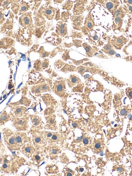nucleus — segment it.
<instances>
[{
  "instance_id": "ddd939ff",
  "label": "nucleus",
  "mask_w": 132,
  "mask_h": 176,
  "mask_svg": "<svg viewBox=\"0 0 132 176\" xmlns=\"http://www.w3.org/2000/svg\"><path fill=\"white\" fill-rule=\"evenodd\" d=\"M128 42V40L123 36L119 37L113 36L111 40V43L115 49L120 50L122 47Z\"/></svg>"
},
{
  "instance_id": "dca6fc26",
  "label": "nucleus",
  "mask_w": 132,
  "mask_h": 176,
  "mask_svg": "<svg viewBox=\"0 0 132 176\" xmlns=\"http://www.w3.org/2000/svg\"><path fill=\"white\" fill-rule=\"evenodd\" d=\"M74 6L73 12L75 16H79L84 12V7L87 3V1H76Z\"/></svg>"
},
{
  "instance_id": "39448f33",
  "label": "nucleus",
  "mask_w": 132,
  "mask_h": 176,
  "mask_svg": "<svg viewBox=\"0 0 132 176\" xmlns=\"http://www.w3.org/2000/svg\"><path fill=\"white\" fill-rule=\"evenodd\" d=\"M9 107H10V113L12 117L22 118L28 115L27 108L25 107L11 104H10Z\"/></svg>"
},
{
  "instance_id": "ea45409f",
  "label": "nucleus",
  "mask_w": 132,
  "mask_h": 176,
  "mask_svg": "<svg viewBox=\"0 0 132 176\" xmlns=\"http://www.w3.org/2000/svg\"><path fill=\"white\" fill-rule=\"evenodd\" d=\"M67 29V25L63 21L59 22L57 25V30H63Z\"/></svg>"
},
{
  "instance_id": "473e14b6",
  "label": "nucleus",
  "mask_w": 132,
  "mask_h": 176,
  "mask_svg": "<svg viewBox=\"0 0 132 176\" xmlns=\"http://www.w3.org/2000/svg\"><path fill=\"white\" fill-rule=\"evenodd\" d=\"M74 3L71 1H67L63 5L62 8L63 10H66L67 11L70 10L73 8Z\"/></svg>"
},
{
  "instance_id": "f257e3e1",
  "label": "nucleus",
  "mask_w": 132,
  "mask_h": 176,
  "mask_svg": "<svg viewBox=\"0 0 132 176\" xmlns=\"http://www.w3.org/2000/svg\"><path fill=\"white\" fill-rule=\"evenodd\" d=\"M3 138L6 145L10 150H20L15 138V132L8 128L3 129Z\"/></svg>"
},
{
  "instance_id": "cd10ccee",
  "label": "nucleus",
  "mask_w": 132,
  "mask_h": 176,
  "mask_svg": "<svg viewBox=\"0 0 132 176\" xmlns=\"http://www.w3.org/2000/svg\"><path fill=\"white\" fill-rule=\"evenodd\" d=\"M61 71L65 73L73 71H76V66L73 65H69L68 64H65L63 68L61 69Z\"/></svg>"
},
{
  "instance_id": "c85d7f7f",
  "label": "nucleus",
  "mask_w": 132,
  "mask_h": 176,
  "mask_svg": "<svg viewBox=\"0 0 132 176\" xmlns=\"http://www.w3.org/2000/svg\"><path fill=\"white\" fill-rule=\"evenodd\" d=\"M46 169V171L49 174L56 173L58 171V167L55 165H47Z\"/></svg>"
},
{
  "instance_id": "f03ea898",
  "label": "nucleus",
  "mask_w": 132,
  "mask_h": 176,
  "mask_svg": "<svg viewBox=\"0 0 132 176\" xmlns=\"http://www.w3.org/2000/svg\"><path fill=\"white\" fill-rule=\"evenodd\" d=\"M13 158L10 155H5L2 157H1V164H2L1 166V170L6 173H9L12 171L15 170L14 166L15 165V160H13Z\"/></svg>"
},
{
  "instance_id": "bb28decb",
  "label": "nucleus",
  "mask_w": 132,
  "mask_h": 176,
  "mask_svg": "<svg viewBox=\"0 0 132 176\" xmlns=\"http://www.w3.org/2000/svg\"><path fill=\"white\" fill-rule=\"evenodd\" d=\"M124 10L126 12L132 14V1H124Z\"/></svg>"
},
{
  "instance_id": "f3484780",
  "label": "nucleus",
  "mask_w": 132,
  "mask_h": 176,
  "mask_svg": "<svg viewBox=\"0 0 132 176\" xmlns=\"http://www.w3.org/2000/svg\"><path fill=\"white\" fill-rule=\"evenodd\" d=\"M126 15H121L113 19V24L112 28L113 30H120L123 25L124 17Z\"/></svg>"
},
{
  "instance_id": "4c0bfd02",
  "label": "nucleus",
  "mask_w": 132,
  "mask_h": 176,
  "mask_svg": "<svg viewBox=\"0 0 132 176\" xmlns=\"http://www.w3.org/2000/svg\"><path fill=\"white\" fill-rule=\"evenodd\" d=\"M55 112V107L54 106H51L47 107L46 110L44 111V114L45 115H48L53 114V113Z\"/></svg>"
},
{
  "instance_id": "c03bdc74",
  "label": "nucleus",
  "mask_w": 132,
  "mask_h": 176,
  "mask_svg": "<svg viewBox=\"0 0 132 176\" xmlns=\"http://www.w3.org/2000/svg\"><path fill=\"white\" fill-rule=\"evenodd\" d=\"M64 64H65V63H64V62H62L61 60H58L57 62H55V66L56 68L59 69L64 66Z\"/></svg>"
},
{
  "instance_id": "79ce46f5",
  "label": "nucleus",
  "mask_w": 132,
  "mask_h": 176,
  "mask_svg": "<svg viewBox=\"0 0 132 176\" xmlns=\"http://www.w3.org/2000/svg\"><path fill=\"white\" fill-rule=\"evenodd\" d=\"M56 32L57 34L61 37H63L65 36L67 33V29H63V30H56Z\"/></svg>"
},
{
  "instance_id": "0eeeda50",
  "label": "nucleus",
  "mask_w": 132,
  "mask_h": 176,
  "mask_svg": "<svg viewBox=\"0 0 132 176\" xmlns=\"http://www.w3.org/2000/svg\"><path fill=\"white\" fill-rule=\"evenodd\" d=\"M95 27V24L94 21L92 19L91 14L89 13L85 18L84 26L82 27L81 30L83 34L87 35L89 32L93 30Z\"/></svg>"
},
{
  "instance_id": "a211bd4d",
  "label": "nucleus",
  "mask_w": 132,
  "mask_h": 176,
  "mask_svg": "<svg viewBox=\"0 0 132 176\" xmlns=\"http://www.w3.org/2000/svg\"><path fill=\"white\" fill-rule=\"evenodd\" d=\"M82 46L86 50L87 56L88 57H92L94 55H97L98 53L99 49L96 47H91L87 43H86L82 44Z\"/></svg>"
},
{
  "instance_id": "423d86ee",
  "label": "nucleus",
  "mask_w": 132,
  "mask_h": 176,
  "mask_svg": "<svg viewBox=\"0 0 132 176\" xmlns=\"http://www.w3.org/2000/svg\"><path fill=\"white\" fill-rule=\"evenodd\" d=\"M97 2L100 3L105 8L107 9L112 14L120 6V2L118 1H99Z\"/></svg>"
},
{
  "instance_id": "20e7f679",
  "label": "nucleus",
  "mask_w": 132,
  "mask_h": 176,
  "mask_svg": "<svg viewBox=\"0 0 132 176\" xmlns=\"http://www.w3.org/2000/svg\"><path fill=\"white\" fill-rule=\"evenodd\" d=\"M32 141L33 144L37 149L44 148L47 145V142L40 131H32Z\"/></svg>"
},
{
  "instance_id": "9d476101",
  "label": "nucleus",
  "mask_w": 132,
  "mask_h": 176,
  "mask_svg": "<svg viewBox=\"0 0 132 176\" xmlns=\"http://www.w3.org/2000/svg\"><path fill=\"white\" fill-rule=\"evenodd\" d=\"M15 138L16 142L20 150L26 143L30 141V138L27 135V133L21 131H18L15 132Z\"/></svg>"
},
{
  "instance_id": "c756f323",
  "label": "nucleus",
  "mask_w": 132,
  "mask_h": 176,
  "mask_svg": "<svg viewBox=\"0 0 132 176\" xmlns=\"http://www.w3.org/2000/svg\"><path fill=\"white\" fill-rule=\"evenodd\" d=\"M114 48L111 43V38H109L108 40V42L106 45H105L102 49L101 51L103 52H106V51H109L110 50H111Z\"/></svg>"
},
{
  "instance_id": "f8f14e48",
  "label": "nucleus",
  "mask_w": 132,
  "mask_h": 176,
  "mask_svg": "<svg viewBox=\"0 0 132 176\" xmlns=\"http://www.w3.org/2000/svg\"><path fill=\"white\" fill-rule=\"evenodd\" d=\"M36 148L31 143L25 144L21 148V152L24 155L28 158L32 157L36 151Z\"/></svg>"
},
{
  "instance_id": "b1692460",
  "label": "nucleus",
  "mask_w": 132,
  "mask_h": 176,
  "mask_svg": "<svg viewBox=\"0 0 132 176\" xmlns=\"http://www.w3.org/2000/svg\"><path fill=\"white\" fill-rule=\"evenodd\" d=\"M43 160V157L42 155H40V152H38V151H36L31 157V160L34 163L38 166Z\"/></svg>"
},
{
  "instance_id": "4be33fe9",
  "label": "nucleus",
  "mask_w": 132,
  "mask_h": 176,
  "mask_svg": "<svg viewBox=\"0 0 132 176\" xmlns=\"http://www.w3.org/2000/svg\"><path fill=\"white\" fill-rule=\"evenodd\" d=\"M44 103L46 104L47 107L56 105V101L50 94H44L42 96Z\"/></svg>"
},
{
  "instance_id": "2eb2a0df",
  "label": "nucleus",
  "mask_w": 132,
  "mask_h": 176,
  "mask_svg": "<svg viewBox=\"0 0 132 176\" xmlns=\"http://www.w3.org/2000/svg\"><path fill=\"white\" fill-rule=\"evenodd\" d=\"M84 16L82 15L79 16L74 15L71 16V20L72 22L73 28L76 30H80L82 29Z\"/></svg>"
},
{
  "instance_id": "603ef678",
  "label": "nucleus",
  "mask_w": 132,
  "mask_h": 176,
  "mask_svg": "<svg viewBox=\"0 0 132 176\" xmlns=\"http://www.w3.org/2000/svg\"><path fill=\"white\" fill-rule=\"evenodd\" d=\"M82 142H83V144L85 145H87L89 143V140L88 138H85L83 139Z\"/></svg>"
},
{
  "instance_id": "6e6552de",
  "label": "nucleus",
  "mask_w": 132,
  "mask_h": 176,
  "mask_svg": "<svg viewBox=\"0 0 132 176\" xmlns=\"http://www.w3.org/2000/svg\"><path fill=\"white\" fill-rule=\"evenodd\" d=\"M32 122L31 130L34 131H39L43 129V122L42 118L36 115H30V116Z\"/></svg>"
},
{
  "instance_id": "2f4dec72",
  "label": "nucleus",
  "mask_w": 132,
  "mask_h": 176,
  "mask_svg": "<svg viewBox=\"0 0 132 176\" xmlns=\"http://www.w3.org/2000/svg\"><path fill=\"white\" fill-rule=\"evenodd\" d=\"M44 14L47 17L48 19H52L55 14V10H51V9H48L45 11Z\"/></svg>"
},
{
  "instance_id": "f704fd0d",
  "label": "nucleus",
  "mask_w": 132,
  "mask_h": 176,
  "mask_svg": "<svg viewBox=\"0 0 132 176\" xmlns=\"http://www.w3.org/2000/svg\"><path fill=\"white\" fill-rule=\"evenodd\" d=\"M71 14L69 12H64L61 13V19L63 22H67V20L71 16Z\"/></svg>"
},
{
  "instance_id": "e433bc0d",
  "label": "nucleus",
  "mask_w": 132,
  "mask_h": 176,
  "mask_svg": "<svg viewBox=\"0 0 132 176\" xmlns=\"http://www.w3.org/2000/svg\"><path fill=\"white\" fill-rule=\"evenodd\" d=\"M122 97V94H115L113 100L115 105L118 106V104H120V103H121V99Z\"/></svg>"
},
{
  "instance_id": "5701e85b",
  "label": "nucleus",
  "mask_w": 132,
  "mask_h": 176,
  "mask_svg": "<svg viewBox=\"0 0 132 176\" xmlns=\"http://www.w3.org/2000/svg\"><path fill=\"white\" fill-rule=\"evenodd\" d=\"M61 137L60 134L58 133L52 132V136L47 141V142L50 144H54L59 142L61 140Z\"/></svg>"
},
{
  "instance_id": "a18cd8bd",
  "label": "nucleus",
  "mask_w": 132,
  "mask_h": 176,
  "mask_svg": "<svg viewBox=\"0 0 132 176\" xmlns=\"http://www.w3.org/2000/svg\"><path fill=\"white\" fill-rule=\"evenodd\" d=\"M82 41H80V40H74L73 41V44L72 46L74 45L75 47L78 48V47H81V44H82Z\"/></svg>"
},
{
  "instance_id": "a878e982",
  "label": "nucleus",
  "mask_w": 132,
  "mask_h": 176,
  "mask_svg": "<svg viewBox=\"0 0 132 176\" xmlns=\"http://www.w3.org/2000/svg\"><path fill=\"white\" fill-rule=\"evenodd\" d=\"M31 100L28 99V98L23 96L22 98L18 102L11 103L10 104L17 105H24L27 107H29L31 104Z\"/></svg>"
},
{
  "instance_id": "7c9ffc66",
  "label": "nucleus",
  "mask_w": 132,
  "mask_h": 176,
  "mask_svg": "<svg viewBox=\"0 0 132 176\" xmlns=\"http://www.w3.org/2000/svg\"><path fill=\"white\" fill-rule=\"evenodd\" d=\"M130 109L128 106L123 107L119 109V114L121 116H125L129 112Z\"/></svg>"
},
{
  "instance_id": "412c9836",
  "label": "nucleus",
  "mask_w": 132,
  "mask_h": 176,
  "mask_svg": "<svg viewBox=\"0 0 132 176\" xmlns=\"http://www.w3.org/2000/svg\"><path fill=\"white\" fill-rule=\"evenodd\" d=\"M20 22L22 26H30L32 24V17L29 13H26L20 18Z\"/></svg>"
},
{
  "instance_id": "4468645a",
  "label": "nucleus",
  "mask_w": 132,
  "mask_h": 176,
  "mask_svg": "<svg viewBox=\"0 0 132 176\" xmlns=\"http://www.w3.org/2000/svg\"><path fill=\"white\" fill-rule=\"evenodd\" d=\"M46 124L44 126L45 129L55 130L57 129V122L55 115L52 114L46 115Z\"/></svg>"
},
{
  "instance_id": "72a5a7b5",
  "label": "nucleus",
  "mask_w": 132,
  "mask_h": 176,
  "mask_svg": "<svg viewBox=\"0 0 132 176\" xmlns=\"http://www.w3.org/2000/svg\"><path fill=\"white\" fill-rule=\"evenodd\" d=\"M38 52L40 54V57L42 58L48 57L50 54V52H48L45 51L43 47H41Z\"/></svg>"
},
{
  "instance_id": "09e8293b",
  "label": "nucleus",
  "mask_w": 132,
  "mask_h": 176,
  "mask_svg": "<svg viewBox=\"0 0 132 176\" xmlns=\"http://www.w3.org/2000/svg\"><path fill=\"white\" fill-rule=\"evenodd\" d=\"M104 53H106L107 55L112 56V55H115L116 51L115 50L114 48H113L111 50H110L109 51H106V52H105Z\"/></svg>"
},
{
  "instance_id": "37998d69",
  "label": "nucleus",
  "mask_w": 132,
  "mask_h": 176,
  "mask_svg": "<svg viewBox=\"0 0 132 176\" xmlns=\"http://www.w3.org/2000/svg\"><path fill=\"white\" fill-rule=\"evenodd\" d=\"M126 93L130 100L132 101V87H128L126 89Z\"/></svg>"
},
{
  "instance_id": "393cba45",
  "label": "nucleus",
  "mask_w": 132,
  "mask_h": 176,
  "mask_svg": "<svg viewBox=\"0 0 132 176\" xmlns=\"http://www.w3.org/2000/svg\"><path fill=\"white\" fill-rule=\"evenodd\" d=\"M12 118V116L10 113H8L6 111H3L1 113V118H0L1 125L4 124L7 122L11 120Z\"/></svg>"
},
{
  "instance_id": "864d4df0",
  "label": "nucleus",
  "mask_w": 132,
  "mask_h": 176,
  "mask_svg": "<svg viewBox=\"0 0 132 176\" xmlns=\"http://www.w3.org/2000/svg\"><path fill=\"white\" fill-rule=\"evenodd\" d=\"M124 59V60H126V61L132 62V56H127V57H125Z\"/></svg>"
},
{
  "instance_id": "49530a36",
  "label": "nucleus",
  "mask_w": 132,
  "mask_h": 176,
  "mask_svg": "<svg viewBox=\"0 0 132 176\" xmlns=\"http://www.w3.org/2000/svg\"><path fill=\"white\" fill-rule=\"evenodd\" d=\"M70 60H72L74 64H75L76 65H77V66L80 65V64L83 63L84 61H87V60H89L88 59H87V58L83 59V60H80V61H76V60H73V59H70Z\"/></svg>"
},
{
  "instance_id": "6ab92c4d",
  "label": "nucleus",
  "mask_w": 132,
  "mask_h": 176,
  "mask_svg": "<svg viewBox=\"0 0 132 176\" xmlns=\"http://www.w3.org/2000/svg\"><path fill=\"white\" fill-rule=\"evenodd\" d=\"M34 68L38 71H42V70L48 68L49 65V61L47 59L44 61L37 60L34 64Z\"/></svg>"
},
{
  "instance_id": "5fc2aeb1",
  "label": "nucleus",
  "mask_w": 132,
  "mask_h": 176,
  "mask_svg": "<svg viewBox=\"0 0 132 176\" xmlns=\"http://www.w3.org/2000/svg\"><path fill=\"white\" fill-rule=\"evenodd\" d=\"M123 170V169L121 167H119L118 168V171L119 172H120V173L122 172Z\"/></svg>"
},
{
  "instance_id": "1a4fd4ad",
  "label": "nucleus",
  "mask_w": 132,
  "mask_h": 176,
  "mask_svg": "<svg viewBox=\"0 0 132 176\" xmlns=\"http://www.w3.org/2000/svg\"><path fill=\"white\" fill-rule=\"evenodd\" d=\"M46 157L51 160L56 159L60 152L59 148L55 144H50L45 149Z\"/></svg>"
},
{
  "instance_id": "aec40b11",
  "label": "nucleus",
  "mask_w": 132,
  "mask_h": 176,
  "mask_svg": "<svg viewBox=\"0 0 132 176\" xmlns=\"http://www.w3.org/2000/svg\"><path fill=\"white\" fill-rule=\"evenodd\" d=\"M66 82L69 87H74L81 82L79 77L74 74L70 75L68 79H66Z\"/></svg>"
},
{
  "instance_id": "3c124183",
  "label": "nucleus",
  "mask_w": 132,
  "mask_h": 176,
  "mask_svg": "<svg viewBox=\"0 0 132 176\" xmlns=\"http://www.w3.org/2000/svg\"><path fill=\"white\" fill-rule=\"evenodd\" d=\"M94 148L96 150L100 149L101 147V144L100 142L96 143L94 145Z\"/></svg>"
},
{
  "instance_id": "c9c22d12",
  "label": "nucleus",
  "mask_w": 132,
  "mask_h": 176,
  "mask_svg": "<svg viewBox=\"0 0 132 176\" xmlns=\"http://www.w3.org/2000/svg\"><path fill=\"white\" fill-rule=\"evenodd\" d=\"M29 9V6L28 3H26L25 2L23 1V3H21V9L20 10V14H23L26 11H28Z\"/></svg>"
},
{
  "instance_id": "6e6d98bb",
  "label": "nucleus",
  "mask_w": 132,
  "mask_h": 176,
  "mask_svg": "<svg viewBox=\"0 0 132 176\" xmlns=\"http://www.w3.org/2000/svg\"><path fill=\"white\" fill-rule=\"evenodd\" d=\"M66 176H72V174L71 173H70V172H68V173H67V174H66Z\"/></svg>"
},
{
  "instance_id": "58836bf2",
  "label": "nucleus",
  "mask_w": 132,
  "mask_h": 176,
  "mask_svg": "<svg viewBox=\"0 0 132 176\" xmlns=\"http://www.w3.org/2000/svg\"><path fill=\"white\" fill-rule=\"evenodd\" d=\"M40 89H41V92H46V91H50V87L49 85L46 83H43L42 84H40Z\"/></svg>"
},
{
  "instance_id": "de8ad7c7",
  "label": "nucleus",
  "mask_w": 132,
  "mask_h": 176,
  "mask_svg": "<svg viewBox=\"0 0 132 176\" xmlns=\"http://www.w3.org/2000/svg\"><path fill=\"white\" fill-rule=\"evenodd\" d=\"M69 50H66L65 51V53H64V54L63 55V56H62V58L64 60H65V61H66L67 60H70L71 58L69 57Z\"/></svg>"
},
{
  "instance_id": "9b49d317",
  "label": "nucleus",
  "mask_w": 132,
  "mask_h": 176,
  "mask_svg": "<svg viewBox=\"0 0 132 176\" xmlns=\"http://www.w3.org/2000/svg\"><path fill=\"white\" fill-rule=\"evenodd\" d=\"M53 90L55 93L59 96L61 97L64 96L66 90L65 80L55 81L53 86Z\"/></svg>"
},
{
  "instance_id": "a19ab883",
  "label": "nucleus",
  "mask_w": 132,
  "mask_h": 176,
  "mask_svg": "<svg viewBox=\"0 0 132 176\" xmlns=\"http://www.w3.org/2000/svg\"><path fill=\"white\" fill-rule=\"evenodd\" d=\"M32 91L33 93L40 94L42 93L40 89V85H37L33 86L32 88Z\"/></svg>"
},
{
  "instance_id": "7ed1b4c3",
  "label": "nucleus",
  "mask_w": 132,
  "mask_h": 176,
  "mask_svg": "<svg viewBox=\"0 0 132 176\" xmlns=\"http://www.w3.org/2000/svg\"><path fill=\"white\" fill-rule=\"evenodd\" d=\"M13 126L18 131H26L28 130L29 125V117L28 115L22 118L12 117L11 120Z\"/></svg>"
},
{
  "instance_id": "8fccbe9b",
  "label": "nucleus",
  "mask_w": 132,
  "mask_h": 176,
  "mask_svg": "<svg viewBox=\"0 0 132 176\" xmlns=\"http://www.w3.org/2000/svg\"><path fill=\"white\" fill-rule=\"evenodd\" d=\"M82 65L83 66H90V67H95L96 66H94L95 64L91 62H86V63H84V64H82Z\"/></svg>"
}]
</instances>
